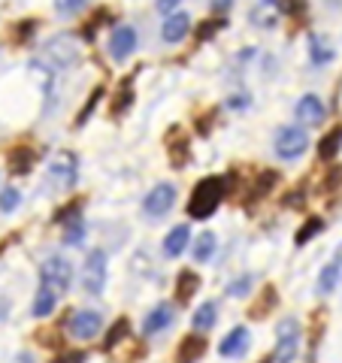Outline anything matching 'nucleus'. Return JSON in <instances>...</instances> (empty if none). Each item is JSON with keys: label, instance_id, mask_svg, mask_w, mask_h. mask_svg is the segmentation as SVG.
I'll use <instances>...</instances> for the list:
<instances>
[{"label": "nucleus", "instance_id": "f257e3e1", "mask_svg": "<svg viewBox=\"0 0 342 363\" xmlns=\"http://www.w3.org/2000/svg\"><path fill=\"white\" fill-rule=\"evenodd\" d=\"M224 191H227V182L221 176H206L200 179L191 191V200H188V215L191 218H209V215L219 209V203L224 200Z\"/></svg>", "mask_w": 342, "mask_h": 363}, {"label": "nucleus", "instance_id": "f03ea898", "mask_svg": "<svg viewBox=\"0 0 342 363\" xmlns=\"http://www.w3.org/2000/svg\"><path fill=\"white\" fill-rule=\"evenodd\" d=\"M300 351V324L294 318H282L276 327V351H272V360L276 363H294Z\"/></svg>", "mask_w": 342, "mask_h": 363}, {"label": "nucleus", "instance_id": "7ed1b4c3", "mask_svg": "<svg viewBox=\"0 0 342 363\" xmlns=\"http://www.w3.org/2000/svg\"><path fill=\"white\" fill-rule=\"evenodd\" d=\"M106 285V255L100 252H91L85 257V267H82V288L91 294V297H100Z\"/></svg>", "mask_w": 342, "mask_h": 363}, {"label": "nucleus", "instance_id": "20e7f679", "mask_svg": "<svg viewBox=\"0 0 342 363\" xmlns=\"http://www.w3.org/2000/svg\"><path fill=\"white\" fill-rule=\"evenodd\" d=\"M40 279H43V288H49L55 294H64L70 288V279H73V267L67 264L64 257H49L40 269Z\"/></svg>", "mask_w": 342, "mask_h": 363}, {"label": "nucleus", "instance_id": "39448f33", "mask_svg": "<svg viewBox=\"0 0 342 363\" xmlns=\"http://www.w3.org/2000/svg\"><path fill=\"white\" fill-rule=\"evenodd\" d=\"M306 145H309V136H306V130L297 128V124L282 128L276 133V155L282 157V161H294V157H300L306 152Z\"/></svg>", "mask_w": 342, "mask_h": 363}, {"label": "nucleus", "instance_id": "423d86ee", "mask_svg": "<svg viewBox=\"0 0 342 363\" xmlns=\"http://www.w3.org/2000/svg\"><path fill=\"white\" fill-rule=\"evenodd\" d=\"M79 176V157L73 152H55V157L49 161V179L55 182V185L61 188H70L73 182Z\"/></svg>", "mask_w": 342, "mask_h": 363}, {"label": "nucleus", "instance_id": "0eeeda50", "mask_svg": "<svg viewBox=\"0 0 342 363\" xmlns=\"http://www.w3.org/2000/svg\"><path fill=\"white\" fill-rule=\"evenodd\" d=\"M173 203H176V188L161 182V185H155L149 194H145L143 212L149 215V218H161V215H167L170 209H173Z\"/></svg>", "mask_w": 342, "mask_h": 363}, {"label": "nucleus", "instance_id": "6e6552de", "mask_svg": "<svg viewBox=\"0 0 342 363\" xmlns=\"http://www.w3.org/2000/svg\"><path fill=\"white\" fill-rule=\"evenodd\" d=\"M100 327H104V318H100L97 312H70V333L76 339H91L100 333Z\"/></svg>", "mask_w": 342, "mask_h": 363}, {"label": "nucleus", "instance_id": "1a4fd4ad", "mask_svg": "<svg viewBox=\"0 0 342 363\" xmlns=\"http://www.w3.org/2000/svg\"><path fill=\"white\" fill-rule=\"evenodd\" d=\"M136 49V30L128 28V25H121L112 30V37H109V55H112V61H128V55Z\"/></svg>", "mask_w": 342, "mask_h": 363}, {"label": "nucleus", "instance_id": "9d476101", "mask_svg": "<svg viewBox=\"0 0 342 363\" xmlns=\"http://www.w3.org/2000/svg\"><path fill=\"white\" fill-rule=\"evenodd\" d=\"M45 49H49V55L61 67H70V64L79 61V43H76V37H70V33H64V37H55L49 45H45Z\"/></svg>", "mask_w": 342, "mask_h": 363}, {"label": "nucleus", "instance_id": "9b49d317", "mask_svg": "<svg viewBox=\"0 0 342 363\" xmlns=\"http://www.w3.org/2000/svg\"><path fill=\"white\" fill-rule=\"evenodd\" d=\"M252 21L258 28H276L279 25V16H282V0H258V4L252 6Z\"/></svg>", "mask_w": 342, "mask_h": 363}, {"label": "nucleus", "instance_id": "f8f14e48", "mask_svg": "<svg viewBox=\"0 0 342 363\" xmlns=\"http://www.w3.org/2000/svg\"><path fill=\"white\" fill-rule=\"evenodd\" d=\"M327 116V109L321 104V97H315V94H306L300 97V104H297V118L303 124H309V128H315V124H321Z\"/></svg>", "mask_w": 342, "mask_h": 363}, {"label": "nucleus", "instance_id": "ddd939ff", "mask_svg": "<svg viewBox=\"0 0 342 363\" xmlns=\"http://www.w3.org/2000/svg\"><path fill=\"white\" fill-rule=\"evenodd\" d=\"M248 339H252V336H248L246 327H233V330L227 333V336L221 339V345H219L221 357H239V354H246Z\"/></svg>", "mask_w": 342, "mask_h": 363}, {"label": "nucleus", "instance_id": "4468645a", "mask_svg": "<svg viewBox=\"0 0 342 363\" xmlns=\"http://www.w3.org/2000/svg\"><path fill=\"white\" fill-rule=\"evenodd\" d=\"M203 351H206V339L197 336V333H191V336H185V339L179 342V348H176V363H197V360L203 357Z\"/></svg>", "mask_w": 342, "mask_h": 363}, {"label": "nucleus", "instance_id": "2eb2a0df", "mask_svg": "<svg viewBox=\"0 0 342 363\" xmlns=\"http://www.w3.org/2000/svg\"><path fill=\"white\" fill-rule=\"evenodd\" d=\"M188 30H191V18H188L185 13H173V16H167L164 28H161V37H164L167 43H182Z\"/></svg>", "mask_w": 342, "mask_h": 363}, {"label": "nucleus", "instance_id": "dca6fc26", "mask_svg": "<svg viewBox=\"0 0 342 363\" xmlns=\"http://www.w3.org/2000/svg\"><path fill=\"white\" fill-rule=\"evenodd\" d=\"M173 309L170 306H158V309H152L149 315H145V321H143V333L145 336H155V333H161L167 330L170 324H173Z\"/></svg>", "mask_w": 342, "mask_h": 363}, {"label": "nucleus", "instance_id": "f3484780", "mask_svg": "<svg viewBox=\"0 0 342 363\" xmlns=\"http://www.w3.org/2000/svg\"><path fill=\"white\" fill-rule=\"evenodd\" d=\"M188 242H191L188 224H179V227H173V230L167 233V240H164V255H167V257H179V255L188 248Z\"/></svg>", "mask_w": 342, "mask_h": 363}, {"label": "nucleus", "instance_id": "a211bd4d", "mask_svg": "<svg viewBox=\"0 0 342 363\" xmlns=\"http://www.w3.org/2000/svg\"><path fill=\"white\" fill-rule=\"evenodd\" d=\"M6 164H9V169H13L16 176H25L28 169L33 167V152H31V145H13V149L6 152Z\"/></svg>", "mask_w": 342, "mask_h": 363}, {"label": "nucleus", "instance_id": "6ab92c4d", "mask_svg": "<svg viewBox=\"0 0 342 363\" xmlns=\"http://www.w3.org/2000/svg\"><path fill=\"white\" fill-rule=\"evenodd\" d=\"M131 106H133V79H131V82L124 79V82L118 85V91H116V97H112V104H109V116L121 118Z\"/></svg>", "mask_w": 342, "mask_h": 363}, {"label": "nucleus", "instance_id": "aec40b11", "mask_svg": "<svg viewBox=\"0 0 342 363\" xmlns=\"http://www.w3.org/2000/svg\"><path fill=\"white\" fill-rule=\"evenodd\" d=\"M197 291H200V276L194 269H182L179 279H176V300L179 303H188Z\"/></svg>", "mask_w": 342, "mask_h": 363}, {"label": "nucleus", "instance_id": "412c9836", "mask_svg": "<svg viewBox=\"0 0 342 363\" xmlns=\"http://www.w3.org/2000/svg\"><path fill=\"white\" fill-rule=\"evenodd\" d=\"M309 55H312L315 67H324V64L333 61V45H330L327 37H318V33H312V37H309Z\"/></svg>", "mask_w": 342, "mask_h": 363}, {"label": "nucleus", "instance_id": "4be33fe9", "mask_svg": "<svg viewBox=\"0 0 342 363\" xmlns=\"http://www.w3.org/2000/svg\"><path fill=\"white\" fill-rule=\"evenodd\" d=\"M339 149H342V128H333L321 140V145H318V157H321V161H333Z\"/></svg>", "mask_w": 342, "mask_h": 363}, {"label": "nucleus", "instance_id": "5701e85b", "mask_svg": "<svg viewBox=\"0 0 342 363\" xmlns=\"http://www.w3.org/2000/svg\"><path fill=\"white\" fill-rule=\"evenodd\" d=\"M128 333H131V321H128V318H118V321H116V324H112L109 330H106L104 351H112V348H116L118 342H124V339H128Z\"/></svg>", "mask_w": 342, "mask_h": 363}, {"label": "nucleus", "instance_id": "b1692460", "mask_svg": "<svg viewBox=\"0 0 342 363\" xmlns=\"http://www.w3.org/2000/svg\"><path fill=\"white\" fill-rule=\"evenodd\" d=\"M167 152H170V164H173L176 169H182V167L191 161V149H188V140H185V136H179L176 143H170Z\"/></svg>", "mask_w": 342, "mask_h": 363}, {"label": "nucleus", "instance_id": "393cba45", "mask_svg": "<svg viewBox=\"0 0 342 363\" xmlns=\"http://www.w3.org/2000/svg\"><path fill=\"white\" fill-rule=\"evenodd\" d=\"M191 324H194V330H200V333H206L209 327L215 324V303H203L197 312H194L191 318Z\"/></svg>", "mask_w": 342, "mask_h": 363}, {"label": "nucleus", "instance_id": "a878e982", "mask_svg": "<svg viewBox=\"0 0 342 363\" xmlns=\"http://www.w3.org/2000/svg\"><path fill=\"white\" fill-rule=\"evenodd\" d=\"M55 300H58V294L49 291V288H40L37 300H33V315H37V318L52 315V309H55Z\"/></svg>", "mask_w": 342, "mask_h": 363}, {"label": "nucleus", "instance_id": "bb28decb", "mask_svg": "<svg viewBox=\"0 0 342 363\" xmlns=\"http://www.w3.org/2000/svg\"><path fill=\"white\" fill-rule=\"evenodd\" d=\"M215 255V233H200V240L194 242V260L197 264H203V260H209Z\"/></svg>", "mask_w": 342, "mask_h": 363}, {"label": "nucleus", "instance_id": "cd10ccee", "mask_svg": "<svg viewBox=\"0 0 342 363\" xmlns=\"http://www.w3.org/2000/svg\"><path fill=\"white\" fill-rule=\"evenodd\" d=\"M279 303V294H276V288H264V294H260V300L252 306V318H267V312L272 309V306Z\"/></svg>", "mask_w": 342, "mask_h": 363}, {"label": "nucleus", "instance_id": "c85d7f7f", "mask_svg": "<svg viewBox=\"0 0 342 363\" xmlns=\"http://www.w3.org/2000/svg\"><path fill=\"white\" fill-rule=\"evenodd\" d=\"M279 182V173H272V169H264V173L258 176V185L252 188V200H264L270 191H272V185Z\"/></svg>", "mask_w": 342, "mask_h": 363}, {"label": "nucleus", "instance_id": "c756f323", "mask_svg": "<svg viewBox=\"0 0 342 363\" xmlns=\"http://www.w3.org/2000/svg\"><path fill=\"white\" fill-rule=\"evenodd\" d=\"M336 281H339V264L333 260V264H327L321 269V276H318V294H330L336 288Z\"/></svg>", "mask_w": 342, "mask_h": 363}, {"label": "nucleus", "instance_id": "7c9ffc66", "mask_svg": "<svg viewBox=\"0 0 342 363\" xmlns=\"http://www.w3.org/2000/svg\"><path fill=\"white\" fill-rule=\"evenodd\" d=\"M33 33H37V18H21V21H16V28H13V43L25 45Z\"/></svg>", "mask_w": 342, "mask_h": 363}, {"label": "nucleus", "instance_id": "2f4dec72", "mask_svg": "<svg viewBox=\"0 0 342 363\" xmlns=\"http://www.w3.org/2000/svg\"><path fill=\"white\" fill-rule=\"evenodd\" d=\"M109 21H112V13H109V9H97V13L88 18V25H85V30H82V37H85V40H94V33L104 28V25H109Z\"/></svg>", "mask_w": 342, "mask_h": 363}, {"label": "nucleus", "instance_id": "473e14b6", "mask_svg": "<svg viewBox=\"0 0 342 363\" xmlns=\"http://www.w3.org/2000/svg\"><path fill=\"white\" fill-rule=\"evenodd\" d=\"M28 70H31L33 79H37V85L43 88V94H49V88H52V70H49V67H45L43 61H31Z\"/></svg>", "mask_w": 342, "mask_h": 363}, {"label": "nucleus", "instance_id": "72a5a7b5", "mask_svg": "<svg viewBox=\"0 0 342 363\" xmlns=\"http://www.w3.org/2000/svg\"><path fill=\"white\" fill-rule=\"evenodd\" d=\"M106 94V91H104V85H97L94 91H91V94H88V100H85V106H82V112H79V116H76V128H82V124L88 121V116H91V112H94V106H97V100L100 97H104Z\"/></svg>", "mask_w": 342, "mask_h": 363}, {"label": "nucleus", "instance_id": "f704fd0d", "mask_svg": "<svg viewBox=\"0 0 342 363\" xmlns=\"http://www.w3.org/2000/svg\"><path fill=\"white\" fill-rule=\"evenodd\" d=\"M321 230H324V221H321V218H309V221H306V224L300 227V230H297V236H294V242H297V245H306L315 233H321Z\"/></svg>", "mask_w": 342, "mask_h": 363}, {"label": "nucleus", "instance_id": "c9c22d12", "mask_svg": "<svg viewBox=\"0 0 342 363\" xmlns=\"http://www.w3.org/2000/svg\"><path fill=\"white\" fill-rule=\"evenodd\" d=\"M227 28V21L224 18H209V21H203V25L197 28V43H206V40H212L219 30H224Z\"/></svg>", "mask_w": 342, "mask_h": 363}, {"label": "nucleus", "instance_id": "e433bc0d", "mask_svg": "<svg viewBox=\"0 0 342 363\" xmlns=\"http://www.w3.org/2000/svg\"><path fill=\"white\" fill-rule=\"evenodd\" d=\"M79 206H82V203H79V200H70V203H67V206H61L58 212H55L52 218L58 221V224H67V221H73V218H79Z\"/></svg>", "mask_w": 342, "mask_h": 363}, {"label": "nucleus", "instance_id": "4c0bfd02", "mask_svg": "<svg viewBox=\"0 0 342 363\" xmlns=\"http://www.w3.org/2000/svg\"><path fill=\"white\" fill-rule=\"evenodd\" d=\"M85 236V227H82V221L79 218H73V221H67V230H64V242L67 245H76L79 240Z\"/></svg>", "mask_w": 342, "mask_h": 363}, {"label": "nucleus", "instance_id": "58836bf2", "mask_svg": "<svg viewBox=\"0 0 342 363\" xmlns=\"http://www.w3.org/2000/svg\"><path fill=\"white\" fill-rule=\"evenodd\" d=\"M18 203H21V194L16 188H6L4 194H0V212H13L18 209Z\"/></svg>", "mask_w": 342, "mask_h": 363}, {"label": "nucleus", "instance_id": "ea45409f", "mask_svg": "<svg viewBox=\"0 0 342 363\" xmlns=\"http://www.w3.org/2000/svg\"><path fill=\"white\" fill-rule=\"evenodd\" d=\"M248 291H252V276H239L236 281L227 285V294H231V297H246Z\"/></svg>", "mask_w": 342, "mask_h": 363}, {"label": "nucleus", "instance_id": "a19ab883", "mask_svg": "<svg viewBox=\"0 0 342 363\" xmlns=\"http://www.w3.org/2000/svg\"><path fill=\"white\" fill-rule=\"evenodd\" d=\"M82 6H85V0H55V9H58L61 16H73Z\"/></svg>", "mask_w": 342, "mask_h": 363}, {"label": "nucleus", "instance_id": "79ce46f5", "mask_svg": "<svg viewBox=\"0 0 342 363\" xmlns=\"http://www.w3.org/2000/svg\"><path fill=\"white\" fill-rule=\"evenodd\" d=\"M282 9L291 16H303L306 13V0H282Z\"/></svg>", "mask_w": 342, "mask_h": 363}, {"label": "nucleus", "instance_id": "37998d69", "mask_svg": "<svg viewBox=\"0 0 342 363\" xmlns=\"http://www.w3.org/2000/svg\"><path fill=\"white\" fill-rule=\"evenodd\" d=\"M306 194V191L303 188H294V191H288V197H285V206H303V197Z\"/></svg>", "mask_w": 342, "mask_h": 363}, {"label": "nucleus", "instance_id": "c03bdc74", "mask_svg": "<svg viewBox=\"0 0 342 363\" xmlns=\"http://www.w3.org/2000/svg\"><path fill=\"white\" fill-rule=\"evenodd\" d=\"M227 106H231V109H246L248 106V97L246 94H233L231 100H227Z\"/></svg>", "mask_w": 342, "mask_h": 363}, {"label": "nucleus", "instance_id": "a18cd8bd", "mask_svg": "<svg viewBox=\"0 0 342 363\" xmlns=\"http://www.w3.org/2000/svg\"><path fill=\"white\" fill-rule=\"evenodd\" d=\"M176 6H179V0H158V9H161V13H167V16H173Z\"/></svg>", "mask_w": 342, "mask_h": 363}, {"label": "nucleus", "instance_id": "49530a36", "mask_svg": "<svg viewBox=\"0 0 342 363\" xmlns=\"http://www.w3.org/2000/svg\"><path fill=\"white\" fill-rule=\"evenodd\" d=\"M231 4H233V0H212V9H215V13H221V9H224V13H227Z\"/></svg>", "mask_w": 342, "mask_h": 363}, {"label": "nucleus", "instance_id": "de8ad7c7", "mask_svg": "<svg viewBox=\"0 0 342 363\" xmlns=\"http://www.w3.org/2000/svg\"><path fill=\"white\" fill-rule=\"evenodd\" d=\"M13 363H33V357H31V351H18V354L13 357Z\"/></svg>", "mask_w": 342, "mask_h": 363}, {"label": "nucleus", "instance_id": "09e8293b", "mask_svg": "<svg viewBox=\"0 0 342 363\" xmlns=\"http://www.w3.org/2000/svg\"><path fill=\"white\" fill-rule=\"evenodd\" d=\"M67 357H70V363H85L88 360L85 351H73V354H67Z\"/></svg>", "mask_w": 342, "mask_h": 363}, {"label": "nucleus", "instance_id": "8fccbe9b", "mask_svg": "<svg viewBox=\"0 0 342 363\" xmlns=\"http://www.w3.org/2000/svg\"><path fill=\"white\" fill-rule=\"evenodd\" d=\"M336 264H339V267H342V245H339V248H336Z\"/></svg>", "mask_w": 342, "mask_h": 363}, {"label": "nucleus", "instance_id": "3c124183", "mask_svg": "<svg viewBox=\"0 0 342 363\" xmlns=\"http://www.w3.org/2000/svg\"><path fill=\"white\" fill-rule=\"evenodd\" d=\"M52 363H70V357H58V360H52Z\"/></svg>", "mask_w": 342, "mask_h": 363}]
</instances>
